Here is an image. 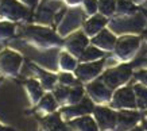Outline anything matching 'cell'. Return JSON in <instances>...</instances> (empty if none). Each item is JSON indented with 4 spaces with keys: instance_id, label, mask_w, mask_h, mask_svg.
<instances>
[{
    "instance_id": "13",
    "label": "cell",
    "mask_w": 147,
    "mask_h": 131,
    "mask_svg": "<svg viewBox=\"0 0 147 131\" xmlns=\"http://www.w3.org/2000/svg\"><path fill=\"white\" fill-rule=\"evenodd\" d=\"M140 122V113L136 109H121L117 111L115 131H129Z\"/></svg>"
},
{
    "instance_id": "30",
    "label": "cell",
    "mask_w": 147,
    "mask_h": 131,
    "mask_svg": "<svg viewBox=\"0 0 147 131\" xmlns=\"http://www.w3.org/2000/svg\"><path fill=\"white\" fill-rule=\"evenodd\" d=\"M82 5H84L85 14L89 16H93L98 12V0H84Z\"/></svg>"
},
{
    "instance_id": "9",
    "label": "cell",
    "mask_w": 147,
    "mask_h": 131,
    "mask_svg": "<svg viewBox=\"0 0 147 131\" xmlns=\"http://www.w3.org/2000/svg\"><path fill=\"white\" fill-rule=\"evenodd\" d=\"M94 109V103L89 97H84L80 103L74 104V105H67L62 107L59 109V115L62 117L63 122H69L77 117H81L84 115H90Z\"/></svg>"
},
{
    "instance_id": "15",
    "label": "cell",
    "mask_w": 147,
    "mask_h": 131,
    "mask_svg": "<svg viewBox=\"0 0 147 131\" xmlns=\"http://www.w3.org/2000/svg\"><path fill=\"white\" fill-rule=\"evenodd\" d=\"M108 19L107 16L101 15L100 12L93 16H89L88 20H85L84 24H82V30H84V34L88 38H93L94 35H97L98 32L104 30L105 26L108 24Z\"/></svg>"
},
{
    "instance_id": "16",
    "label": "cell",
    "mask_w": 147,
    "mask_h": 131,
    "mask_svg": "<svg viewBox=\"0 0 147 131\" xmlns=\"http://www.w3.org/2000/svg\"><path fill=\"white\" fill-rule=\"evenodd\" d=\"M116 41H117V38L115 36V34H112L109 30L104 28L97 35H94L90 39V43L98 47V49H101L102 51H111V50L115 49Z\"/></svg>"
},
{
    "instance_id": "17",
    "label": "cell",
    "mask_w": 147,
    "mask_h": 131,
    "mask_svg": "<svg viewBox=\"0 0 147 131\" xmlns=\"http://www.w3.org/2000/svg\"><path fill=\"white\" fill-rule=\"evenodd\" d=\"M66 124L71 131H100L93 115H84L81 117L69 120Z\"/></svg>"
},
{
    "instance_id": "21",
    "label": "cell",
    "mask_w": 147,
    "mask_h": 131,
    "mask_svg": "<svg viewBox=\"0 0 147 131\" xmlns=\"http://www.w3.org/2000/svg\"><path fill=\"white\" fill-rule=\"evenodd\" d=\"M32 70H35L38 77H39V82L40 85L43 86V89L47 90V92H51V90L55 88V84L58 82V76L53 74V73H49L43 70V69L38 68V66H31Z\"/></svg>"
},
{
    "instance_id": "27",
    "label": "cell",
    "mask_w": 147,
    "mask_h": 131,
    "mask_svg": "<svg viewBox=\"0 0 147 131\" xmlns=\"http://www.w3.org/2000/svg\"><path fill=\"white\" fill-rule=\"evenodd\" d=\"M117 0H98V12L104 16H112L116 12Z\"/></svg>"
},
{
    "instance_id": "7",
    "label": "cell",
    "mask_w": 147,
    "mask_h": 131,
    "mask_svg": "<svg viewBox=\"0 0 147 131\" xmlns=\"http://www.w3.org/2000/svg\"><path fill=\"white\" fill-rule=\"evenodd\" d=\"M109 24L112 30L119 32H140L146 24V19L142 14H135L132 16H120L119 19H113Z\"/></svg>"
},
{
    "instance_id": "5",
    "label": "cell",
    "mask_w": 147,
    "mask_h": 131,
    "mask_svg": "<svg viewBox=\"0 0 147 131\" xmlns=\"http://www.w3.org/2000/svg\"><path fill=\"white\" fill-rule=\"evenodd\" d=\"M109 107L115 111L121 109H138L136 108V99L132 86H120L113 90Z\"/></svg>"
},
{
    "instance_id": "31",
    "label": "cell",
    "mask_w": 147,
    "mask_h": 131,
    "mask_svg": "<svg viewBox=\"0 0 147 131\" xmlns=\"http://www.w3.org/2000/svg\"><path fill=\"white\" fill-rule=\"evenodd\" d=\"M134 77L135 80L139 82V84H142V85L147 86V69H140V70H136L134 73Z\"/></svg>"
},
{
    "instance_id": "10",
    "label": "cell",
    "mask_w": 147,
    "mask_h": 131,
    "mask_svg": "<svg viewBox=\"0 0 147 131\" xmlns=\"http://www.w3.org/2000/svg\"><path fill=\"white\" fill-rule=\"evenodd\" d=\"M23 58L16 51L5 49L0 53V73L4 76H16L22 66Z\"/></svg>"
},
{
    "instance_id": "34",
    "label": "cell",
    "mask_w": 147,
    "mask_h": 131,
    "mask_svg": "<svg viewBox=\"0 0 147 131\" xmlns=\"http://www.w3.org/2000/svg\"><path fill=\"white\" fill-rule=\"evenodd\" d=\"M129 131H146V130H144V128H142V127H138V126H136L135 128H132V130H129Z\"/></svg>"
},
{
    "instance_id": "36",
    "label": "cell",
    "mask_w": 147,
    "mask_h": 131,
    "mask_svg": "<svg viewBox=\"0 0 147 131\" xmlns=\"http://www.w3.org/2000/svg\"><path fill=\"white\" fill-rule=\"evenodd\" d=\"M0 131H9V130L7 128V127H4V126H1V124H0Z\"/></svg>"
},
{
    "instance_id": "32",
    "label": "cell",
    "mask_w": 147,
    "mask_h": 131,
    "mask_svg": "<svg viewBox=\"0 0 147 131\" xmlns=\"http://www.w3.org/2000/svg\"><path fill=\"white\" fill-rule=\"evenodd\" d=\"M39 0H22V3L28 8H35Z\"/></svg>"
},
{
    "instance_id": "12",
    "label": "cell",
    "mask_w": 147,
    "mask_h": 131,
    "mask_svg": "<svg viewBox=\"0 0 147 131\" xmlns=\"http://www.w3.org/2000/svg\"><path fill=\"white\" fill-rule=\"evenodd\" d=\"M88 43H89V38L85 35L84 31H76L66 38L65 49H66L67 53H70L77 59H80V57L82 55L85 49L89 46Z\"/></svg>"
},
{
    "instance_id": "25",
    "label": "cell",
    "mask_w": 147,
    "mask_h": 131,
    "mask_svg": "<svg viewBox=\"0 0 147 131\" xmlns=\"http://www.w3.org/2000/svg\"><path fill=\"white\" fill-rule=\"evenodd\" d=\"M132 88H134L135 99H136V108L139 111H146L147 109V86L138 82Z\"/></svg>"
},
{
    "instance_id": "2",
    "label": "cell",
    "mask_w": 147,
    "mask_h": 131,
    "mask_svg": "<svg viewBox=\"0 0 147 131\" xmlns=\"http://www.w3.org/2000/svg\"><path fill=\"white\" fill-rule=\"evenodd\" d=\"M132 76H134V73H132V68L129 65H119V66H113V68L102 72L100 78L108 88L115 90L120 86H124V84H127Z\"/></svg>"
},
{
    "instance_id": "23",
    "label": "cell",
    "mask_w": 147,
    "mask_h": 131,
    "mask_svg": "<svg viewBox=\"0 0 147 131\" xmlns=\"http://www.w3.org/2000/svg\"><path fill=\"white\" fill-rule=\"evenodd\" d=\"M54 0H50V1H47L46 4H42L40 5L39 11H38V14H36V20L39 23H50L51 22V19H53L54 16V12L57 11L55 9V7H53Z\"/></svg>"
},
{
    "instance_id": "4",
    "label": "cell",
    "mask_w": 147,
    "mask_h": 131,
    "mask_svg": "<svg viewBox=\"0 0 147 131\" xmlns=\"http://www.w3.org/2000/svg\"><path fill=\"white\" fill-rule=\"evenodd\" d=\"M85 92H86L88 97L94 103V105L109 104L112 99V93H113V90L111 88H108L100 77L93 80V81L88 82L85 86Z\"/></svg>"
},
{
    "instance_id": "8",
    "label": "cell",
    "mask_w": 147,
    "mask_h": 131,
    "mask_svg": "<svg viewBox=\"0 0 147 131\" xmlns=\"http://www.w3.org/2000/svg\"><path fill=\"white\" fill-rule=\"evenodd\" d=\"M92 115L100 131H115L117 111H115L111 107H105V105H96Z\"/></svg>"
},
{
    "instance_id": "14",
    "label": "cell",
    "mask_w": 147,
    "mask_h": 131,
    "mask_svg": "<svg viewBox=\"0 0 147 131\" xmlns=\"http://www.w3.org/2000/svg\"><path fill=\"white\" fill-rule=\"evenodd\" d=\"M82 23V14L78 9H71L69 11L65 18L62 19V22L59 23L58 26V34L61 36H65L69 32H73L76 28H78V26H81Z\"/></svg>"
},
{
    "instance_id": "37",
    "label": "cell",
    "mask_w": 147,
    "mask_h": 131,
    "mask_svg": "<svg viewBox=\"0 0 147 131\" xmlns=\"http://www.w3.org/2000/svg\"><path fill=\"white\" fill-rule=\"evenodd\" d=\"M146 119H147V115H146Z\"/></svg>"
},
{
    "instance_id": "18",
    "label": "cell",
    "mask_w": 147,
    "mask_h": 131,
    "mask_svg": "<svg viewBox=\"0 0 147 131\" xmlns=\"http://www.w3.org/2000/svg\"><path fill=\"white\" fill-rule=\"evenodd\" d=\"M59 112H54L46 116H42L39 120V128L38 131H66L65 124Z\"/></svg>"
},
{
    "instance_id": "33",
    "label": "cell",
    "mask_w": 147,
    "mask_h": 131,
    "mask_svg": "<svg viewBox=\"0 0 147 131\" xmlns=\"http://www.w3.org/2000/svg\"><path fill=\"white\" fill-rule=\"evenodd\" d=\"M84 0H65V3H66L67 5H70V7H76V5L81 4Z\"/></svg>"
},
{
    "instance_id": "3",
    "label": "cell",
    "mask_w": 147,
    "mask_h": 131,
    "mask_svg": "<svg viewBox=\"0 0 147 131\" xmlns=\"http://www.w3.org/2000/svg\"><path fill=\"white\" fill-rule=\"evenodd\" d=\"M140 47V38L136 35H123L116 41L113 54L121 62H128L135 57Z\"/></svg>"
},
{
    "instance_id": "28",
    "label": "cell",
    "mask_w": 147,
    "mask_h": 131,
    "mask_svg": "<svg viewBox=\"0 0 147 131\" xmlns=\"http://www.w3.org/2000/svg\"><path fill=\"white\" fill-rule=\"evenodd\" d=\"M76 74H71V72H62L59 76H58V84L59 85H65V86H73L78 84L77 82Z\"/></svg>"
},
{
    "instance_id": "1",
    "label": "cell",
    "mask_w": 147,
    "mask_h": 131,
    "mask_svg": "<svg viewBox=\"0 0 147 131\" xmlns=\"http://www.w3.org/2000/svg\"><path fill=\"white\" fill-rule=\"evenodd\" d=\"M24 38L28 43L39 49H51L61 43L59 36L47 27L42 26H30L26 28Z\"/></svg>"
},
{
    "instance_id": "6",
    "label": "cell",
    "mask_w": 147,
    "mask_h": 131,
    "mask_svg": "<svg viewBox=\"0 0 147 131\" xmlns=\"http://www.w3.org/2000/svg\"><path fill=\"white\" fill-rule=\"evenodd\" d=\"M0 16L7 22H18L28 16V9L18 0H3L0 3Z\"/></svg>"
},
{
    "instance_id": "35",
    "label": "cell",
    "mask_w": 147,
    "mask_h": 131,
    "mask_svg": "<svg viewBox=\"0 0 147 131\" xmlns=\"http://www.w3.org/2000/svg\"><path fill=\"white\" fill-rule=\"evenodd\" d=\"M131 1H132V3H135V4L138 5V4H140V3H143L144 0H131Z\"/></svg>"
},
{
    "instance_id": "22",
    "label": "cell",
    "mask_w": 147,
    "mask_h": 131,
    "mask_svg": "<svg viewBox=\"0 0 147 131\" xmlns=\"http://www.w3.org/2000/svg\"><path fill=\"white\" fill-rule=\"evenodd\" d=\"M58 63H59V69L62 72H74L76 68L78 66L77 58L74 55H71L70 53H67V51H62L59 54Z\"/></svg>"
},
{
    "instance_id": "26",
    "label": "cell",
    "mask_w": 147,
    "mask_h": 131,
    "mask_svg": "<svg viewBox=\"0 0 147 131\" xmlns=\"http://www.w3.org/2000/svg\"><path fill=\"white\" fill-rule=\"evenodd\" d=\"M102 57H104V51L94 45H90L85 49V51L80 57V62H94V61L102 59Z\"/></svg>"
},
{
    "instance_id": "20",
    "label": "cell",
    "mask_w": 147,
    "mask_h": 131,
    "mask_svg": "<svg viewBox=\"0 0 147 131\" xmlns=\"http://www.w3.org/2000/svg\"><path fill=\"white\" fill-rule=\"evenodd\" d=\"M24 89H26V93H27V97H28V101L31 104L32 107H35L38 101L42 99V96L45 95L43 93V86L40 85L39 81H36L34 78H30L27 80L26 84H24Z\"/></svg>"
},
{
    "instance_id": "19",
    "label": "cell",
    "mask_w": 147,
    "mask_h": 131,
    "mask_svg": "<svg viewBox=\"0 0 147 131\" xmlns=\"http://www.w3.org/2000/svg\"><path fill=\"white\" fill-rule=\"evenodd\" d=\"M58 107L59 105H58L57 100L54 97L53 92H46L35 105V112L40 116H46V115H50V113H54Z\"/></svg>"
},
{
    "instance_id": "11",
    "label": "cell",
    "mask_w": 147,
    "mask_h": 131,
    "mask_svg": "<svg viewBox=\"0 0 147 131\" xmlns=\"http://www.w3.org/2000/svg\"><path fill=\"white\" fill-rule=\"evenodd\" d=\"M104 69V61L98 59L94 62H81L74 70V74L81 82H90L101 76Z\"/></svg>"
},
{
    "instance_id": "29",
    "label": "cell",
    "mask_w": 147,
    "mask_h": 131,
    "mask_svg": "<svg viewBox=\"0 0 147 131\" xmlns=\"http://www.w3.org/2000/svg\"><path fill=\"white\" fill-rule=\"evenodd\" d=\"M15 26L12 22H0V39H7L13 35Z\"/></svg>"
},
{
    "instance_id": "24",
    "label": "cell",
    "mask_w": 147,
    "mask_h": 131,
    "mask_svg": "<svg viewBox=\"0 0 147 131\" xmlns=\"http://www.w3.org/2000/svg\"><path fill=\"white\" fill-rule=\"evenodd\" d=\"M136 4L132 3L131 0H117L116 4V12L119 16H132V15L138 14L136 12Z\"/></svg>"
}]
</instances>
